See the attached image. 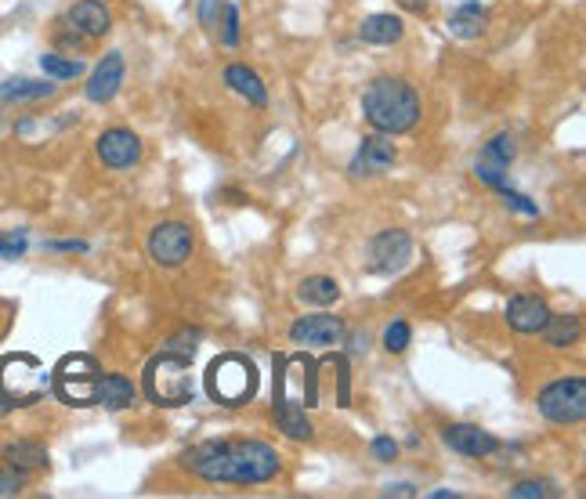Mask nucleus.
Instances as JSON below:
<instances>
[{"label": "nucleus", "instance_id": "obj_1", "mask_svg": "<svg viewBox=\"0 0 586 499\" xmlns=\"http://www.w3.org/2000/svg\"><path fill=\"white\" fill-rule=\"evenodd\" d=\"M181 467L210 485H265L283 460L261 438H210L181 456Z\"/></svg>", "mask_w": 586, "mask_h": 499}, {"label": "nucleus", "instance_id": "obj_2", "mask_svg": "<svg viewBox=\"0 0 586 499\" xmlns=\"http://www.w3.org/2000/svg\"><path fill=\"white\" fill-rule=\"evenodd\" d=\"M362 116L380 134H406L420 123V95L398 76H377L362 95Z\"/></svg>", "mask_w": 586, "mask_h": 499}, {"label": "nucleus", "instance_id": "obj_3", "mask_svg": "<svg viewBox=\"0 0 586 499\" xmlns=\"http://www.w3.org/2000/svg\"><path fill=\"white\" fill-rule=\"evenodd\" d=\"M207 395L218 405L239 409L257 398V369L243 355H221L207 369Z\"/></svg>", "mask_w": 586, "mask_h": 499}, {"label": "nucleus", "instance_id": "obj_4", "mask_svg": "<svg viewBox=\"0 0 586 499\" xmlns=\"http://www.w3.org/2000/svg\"><path fill=\"white\" fill-rule=\"evenodd\" d=\"M145 395L152 405H163V409L192 402V358L174 355V351L152 358L145 369Z\"/></svg>", "mask_w": 586, "mask_h": 499}, {"label": "nucleus", "instance_id": "obj_5", "mask_svg": "<svg viewBox=\"0 0 586 499\" xmlns=\"http://www.w3.org/2000/svg\"><path fill=\"white\" fill-rule=\"evenodd\" d=\"M51 387V377L40 369L33 355H8L0 358V398L11 405H33L44 398Z\"/></svg>", "mask_w": 586, "mask_h": 499}, {"label": "nucleus", "instance_id": "obj_6", "mask_svg": "<svg viewBox=\"0 0 586 499\" xmlns=\"http://www.w3.org/2000/svg\"><path fill=\"white\" fill-rule=\"evenodd\" d=\"M98 377L102 366L91 355H66L51 373V387L66 405H95Z\"/></svg>", "mask_w": 586, "mask_h": 499}, {"label": "nucleus", "instance_id": "obj_7", "mask_svg": "<svg viewBox=\"0 0 586 499\" xmlns=\"http://www.w3.org/2000/svg\"><path fill=\"white\" fill-rule=\"evenodd\" d=\"M536 409H539V416H547L550 424H579L586 416V380L565 377V380L547 384L539 391Z\"/></svg>", "mask_w": 586, "mask_h": 499}, {"label": "nucleus", "instance_id": "obj_8", "mask_svg": "<svg viewBox=\"0 0 586 499\" xmlns=\"http://www.w3.org/2000/svg\"><path fill=\"white\" fill-rule=\"evenodd\" d=\"M286 380H290V358L275 355V420H279V431L304 442V438H312V420H308L301 402H293L286 395Z\"/></svg>", "mask_w": 586, "mask_h": 499}, {"label": "nucleus", "instance_id": "obj_9", "mask_svg": "<svg viewBox=\"0 0 586 499\" xmlns=\"http://www.w3.org/2000/svg\"><path fill=\"white\" fill-rule=\"evenodd\" d=\"M192 228L185 221H163V225L152 228L149 236V257L163 268H178L192 257Z\"/></svg>", "mask_w": 586, "mask_h": 499}, {"label": "nucleus", "instance_id": "obj_10", "mask_svg": "<svg viewBox=\"0 0 586 499\" xmlns=\"http://www.w3.org/2000/svg\"><path fill=\"white\" fill-rule=\"evenodd\" d=\"M413 257V239L402 232V228H388L380 232L373 243H369V268L380 275H395L402 272Z\"/></svg>", "mask_w": 586, "mask_h": 499}, {"label": "nucleus", "instance_id": "obj_11", "mask_svg": "<svg viewBox=\"0 0 586 499\" xmlns=\"http://www.w3.org/2000/svg\"><path fill=\"white\" fill-rule=\"evenodd\" d=\"M344 322L337 315H301L290 326V340L301 348H337L344 340Z\"/></svg>", "mask_w": 586, "mask_h": 499}, {"label": "nucleus", "instance_id": "obj_12", "mask_svg": "<svg viewBox=\"0 0 586 499\" xmlns=\"http://www.w3.org/2000/svg\"><path fill=\"white\" fill-rule=\"evenodd\" d=\"M514 156H518V145H514L511 134H496V138H492V142L482 149L478 163H474V174H478L482 185L500 189L503 178H507V167L514 163Z\"/></svg>", "mask_w": 586, "mask_h": 499}, {"label": "nucleus", "instance_id": "obj_13", "mask_svg": "<svg viewBox=\"0 0 586 499\" xmlns=\"http://www.w3.org/2000/svg\"><path fill=\"white\" fill-rule=\"evenodd\" d=\"M98 160L109 170H131L134 163L142 160V138L127 127H113L98 138Z\"/></svg>", "mask_w": 586, "mask_h": 499}, {"label": "nucleus", "instance_id": "obj_14", "mask_svg": "<svg viewBox=\"0 0 586 499\" xmlns=\"http://www.w3.org/2000/svg\"><path fill=\"white\" fill-rule=\"evenodd\" d=\"M120 87H123V55L120 51H109V55L95 66V73L87 76L84 91L95 105H109L120 95Z\"/></svg>", "mask_w": 586, "mask_h": 499}, {"label": "nucleus", "instance_id": "obj_15", "mask_svg": "<svg viewBox=\"0 0 586 499\" xmlns=\"http://www.w3.org/2000/svg\"><path fill=\"white\" fill-rule=\"evenodd\" d=\"M395 142H388V134H366L355 152V160H351V174H384V170L395 167Z\"/></svg>", "mask_w": 586, "mask_h": 499}, {"label": "nucleus", "instance_id": "obj_16", "mask_svg": "<svg viewBox=\"0 0 586 499\" xmlns=\"http://www.w3.org/2000/svg\"><path fill=\"white\" fill-rule=\"evenodd\" d=\"M442 438L449 449L460 452V456H471V460H482V456H492V452L500 449L496 434L482 431V427L474 424H449L442 431Z\"/></svg>", "mask_w": 586, "mask_h": 499}, {"label": "nucleus", "instance_id": "obj_17", "mask_svg": "<svg viewBox=\"0 0 586 499\" xmlns=\"http://www.w3.org/2000/svg\"><path fill=\"white\" fill-rule=\"evenodd\" d=\"M69 29L73 33H80V37L87 40H98L109 33V26H113V15H109V8H105L102 0H76L73 8H69L66 15Z\"/></svg>", "mask_w": 586, "mask_h": 499}, {"label": "nucleus", "instance_id": "obj_18", "mask_svg": "<svg viewBox=\"0 0 586 499\" xmlns=\"http://www.w3.org/2000/svg\"><path fill=\"white\" fill-rule=\"evenodd\" d=\"M547 319H550L547 301H539L532 293H518V297H511V304H507V326H511L514 333H543Z\"/></svg>", "mask_w": 586, "mask_h": 499}, {"label": "nucleus", "instance_id": "obj_19", "mask_svg": "<svg viewBox=\"0 0 586 499\" xmlns=\"http://www.w3.org/2000/svg\"><path fill=\"white\" fill-rule=\"evenodd\" d=\"M485 26H489V11H485L482 4H474V0L460 4V8L449 15V33L460 40H478L485 33Z\"/></svg>", "mask_w": 586, "mask_h": 499}, {"label": "nucleus", "instance_id": "obj_20", "mask_svg": "<svg viewBox=\"0 0 586 499\" xmlns=\"http://www.w3.org/2000/svg\"><path fill=\"white\" fill-rule=\"evenodd\" d=\"M359 37L366 44H398L406 37V22L398 15H366L359 26Z\"/></svg>", "mask_w": 586, "mask_h": 499}, {"label": "nucleus", "instance_id": "obj_21", "mask_svg": "<svg viewBox=\"0 0 586 499\" xmlns=\"http://www.w3.org/2000/svg\"><path fill=\"white\" fill-rule=\"evenodd\" d=\"M95 402L105 409H127L134 402V384L123 373H102L95 387Z\"/></svg>", "mask_w": 586, "mask_h": 499}, {"label": "nucleus", "instance_id": "obj_22", "mask_svg": "<svg viewBox=\"0 0 586 499\" xmlns=\"http://www.w3.org/2000/svg\"><path fill=\"white\" fill-rule=\"evenodd\" d=\"M4 463L22 474L44 471V467H48V449L37 442H11V445H4Z\"/></svg>", "mask_w": 586, "mask_h": 499}, {"label": "nucleus", "instance_id": "obj_23", "mask_svg": "<svg viewBox=\"0 0 586 499\" xmlns=\"http://www.w3.org/2000/svg\"><path fill=\"white\" fill-rule=\"evenodd\" d=\"M225 84L232 87L236 95H243L246 102L268 105V91H265V84H261V76H257L254 69H246V66H228V69H225Z\"/></svg>", "mask_w": 586, "mask_h": 499}, {"label": "nucleus", "instance_id": "obj_24", "mask_svg": "<svg viewBox=\"0 0 586 499\" xmlns=\"http://www.w3.org/2000/svg\"><path fill=\"white\" fill-rule=\"evenodd\" d=\"M55 95L51 80H8L0 84V102H37V98Z\"/></svg>", "mask_w": 586, "mask_h": 499}, {"label": "nucleus", "instance_id": "obj_25", "mask_svg": "<svg viewBox=\"0 0 586 499\" xmlns=\"http://www.w3.org/2000/svg\"><path fill=\"white\" fill-rule=\"evenodd\" d=\"M297 297H301L304 304H319V308H326V304L341 301V286H337V279H330V275H312V279H304L301 283Z\"/></svg>", "mask_w": 586, "mask_h": 499}, {"label": "nucleus", "instance_id": "obj_26", "mask_svg": "<svg viewBox=\"0 0 586 499\" xmlns=\"http://www.w3.org/2000/svg\"><path fill=\"white\" fill-rule=\"evenodd\" d=\"M543 333H547L550 348H568L579 337V315H550Z\"/></svg>", "mask_w": 586, "mask_h": 499}, {"label": "nucleus", "instance_id": "obj_27", "mask_svg": "<svg viewBox=\"0 0 586 499\" xmlns=\"http://www.w3.org/2000/svg\"><path fill=\"white\" fill-rule=\"evenodd\" d=\"M40 69H44L51 80H76V76H84V62H80V58H62V55H55V51L40 55Z\"/></svg>", "mask_w": 586, "mask_h": 499}, {"label": "nucleus", "instance_id": "obj_28", "mask_svg": "<svg viewBox=\"0 0 586 499\" xmlns=\"http://www.w3.org/2000/svg\"><path fill=\"white\" fill-rule=\"evenodd\" d=\"M214 26H218L221 44H225V48H236L239 44V11H236V4L218 0V19H214Z\"/></svg>", "mask_w": 586, "mask_h": 499}, {"label": "nucleus", "instance_id": "obj_29", "mask_svg": "<svg viewBox=\"0 0 586 499\" xmlns=\"http://www.w3.org/2000/svg\"><path fill=\"white\" fill-rule=\"evenodd\" d=\"M26 250H29L26 228H11V232L0 236V257H4V261H15V257H22Z\"/></svg>", "mask_w": 586, "mask_h": 499}, {"label": "nucleus", "instance_id": "obj_30", "mask_svg": "<svg viewBox=\"0 0 586 499\" xmlns=\"http://www.w3.org/2000/svg\"><path fill=\"white\" fill-rule=\"evenodd\" d=\"M384 348L391 351V355H402V351L409 348V322H391L388 330H384Z\"/></svg>", "mask_w": 586, "mask_h": 499}, {"label": "nucleus", "instance_id": "obj_31", "mask_svg": "<svg viewBox=\"0 0 586 499\" xmlns=\"http://www.w3.org/2000/svg\"><path fill=\"white\" fill-rule=\"evenodd\" d=\"M514 499H536V496H554V489H550V481H518L511 489Z\"/></svg>", "mask_w": 586, "mask_h": 499}, {"label": "nucleus", "instance_id": "obj_32", "mask_svg": "<svg viewBox=\"0 0 586 499\" xmlns=\"http://www.w3.org/2000/svg\"><path fill=\"white\" fill-rule=\"evenodd\" d=\"M500 192H503V199H507V207L521 210V214H529V217H536V214H539V207H536V203H529V196H521V192L507 189V181L500 185Z\"/></svg>", "mask_w": 586, "mask_h": 499}, {"label": "nucleus", "instance_id": "obj_33", "mask_svg": "<svg viewBox=\"0 0 586 499\" xmlns=\"http://www.w3.org/2000/svg\"><path fill=\"white\" fill-rule=\"evenodd\" d=\"M22 481H26V474L15 471V467L0 471V496H15V492L22 489Z\"/></svg>", "mask_w": 586, "mask_h": 499}, {"label": "nucleus", "instance_id": "obj_34", "mask_svg": "<svg viewBox=\"0 0 586 499\" xmlns=\"http://www.w3.org/2000/svg\"><path fill=\"white\" fill-rule=\"evenodd\" d=\"M373 456H377L380 463H391L398 456V445L395 438H388V434H380V438H373Z\"/></svg>", "mask_w": 586, "mask_h": 499}, {"label": "nucleus", "instance_id": "obj_35", "mask_svg": "<svg viewBox=\"0 0 586 499\" xmlns=\"http://www.w3.org/2000/svg\"><path fill=\"white\" fill-rule=\"evenodd\" d=\"M51 250H69V254H84L87 243H51Z\"/></svg>", "mask_w": 586, "mask_h": 499}]
</instances>
